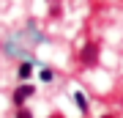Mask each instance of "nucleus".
<instances>
[{
    "instance_id": "f257e3e1",
    "label": "nucleus",
    "mask_w": 123,
    "mask_h": 118,
    "mask_svg": "<svg viewBox=\"0 0 123 118\" xmlns=\"http://www.w3.org/2000/svg\"><path fill=\"white\" fill-rule=\"evenodd\" d=\"M33 93H36V88H33V85H19L17 91H14V104L22 107V104H25V99H30Z\"/></svg>"
},
{
    "instance_id": "f03ea898",
    "label": "nucleus",
    "mask_w": 123,
    "mask_h": 118,
    "mask_svg": "<svg viewBox=\"0 0 123 118\" xmlns=\"http://www.w3.org/2000/svg\"><path fill=\"white\" fill-rule=\"evenodd\" d=\"M96 55H98V47H96V44H88V47L82 49V55H79V58H82L85 66H93V63H96Z\"/></svg>"
},
{
    "instance_id": "7ed1b4c3",
    "label": "nucleus",
    "mask_w": 123,
    "mask_h": 118,
    "mask_svg": "<svg viewBox=\"0 0 123 118\" xmlns=\"http://www.w3.org/2000/svg\"><path fill=\"white\" fill-rule=\"evenodd\" d=\"M74 102H77V107L82 110V113H85V110H88V96H85L82 91H77V93H74Z\"/></svg>"
},
{
    "instance_id": "20e7f679",
    "label": "nucleus",
    "mask_w": 123,
    "mask_h": 118,
    "mask_svg": "<svg viewBox=\"0 0 123 118\" xmlns=\"http://www.w3.org/2000/svg\"><path fill=\"white\" fill-rule=\"evenodd\" d=\"M30 71H33V66H30V63H22V66H19V77H22V80L30 77Z\"/></svg>"
},
{
    "instance_id": "39448f33",
    "label": "nucleus",
    "mask_w": 123,
    "mask_h": 118,
    "mask_svg": "<svg viewBox=\"0 0 123 118\" xmlns=\"http://www.w3.org/2000/svg\"><path fill=\"white\" fill-rule=\"evenodd\" d=\"M41 80H44V83H49V80H52V71L44 69V71H41Z\"/></svg>"
},
{
    "instance_id": "423d86ee",
    "label": "nucleus",
    "mask_w": 123,
    "mask_h": 118,
    "mask_svg": "<svg viewBox=\"0 0 123 118\" xmlns=\"http://www.w3.org/2000/svg\"><path fill=\"white\" fill-rule=\"evenodd\" d=\"M19 118H33V115H30V110H25V107H19Z\"/></svg>"
},
{
    "instance_id": "0eeeda50",
    "label": "nucleus",
    "mask_w": 123,
    "mask_h": 118,
    "mask_svg": "<svg viewBox=\"0 0 123 118\" xmlns=\"http://www.w3.org/2000/svg\"><path fill=\"white\" fill-rule=\"evenodd\" d=\"M49 118H63V115H60V113H55V115H49Z\"/></svg>"
},
{
    "instance_id": "6e6552de",
    "label": "nucleus",
    "mask_w": 123,
    "mask_h": 118,
    "mask_svg": "<svg viewBox=\"0 0 123 118\" xmlns=\"http://www.w3.org/2000/svg\"><path fill=\"white\" fill-rule=\"evenodd\" d=\"M101 118H115V115H101Z\"/></svg>"
}]
</instances>
